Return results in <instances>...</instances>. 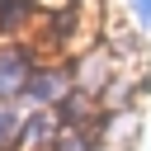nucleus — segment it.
Returning <instances> with one entry per match:
<instances>
[{
    "label": "nucleus",
    "mask_w": 151,
    "mask_h": 151,
    "mask_svg": "<svg viewBox=\"0 0 151 151\" xmlns=\"http://www.w3.org/2000/svg\"><path fill=\"white\" fill-rule=\"evenodd\" d=\"M71 90H76V71H71V61H61V57H42V61L33 66V76H28L24 104H28V109H57Z\"/></svg>",
    "instance_id": "1"
},
{
    "label": "nucleus",
    "mask_w": 151,
    "mask_h": 151,
    "mask_svg": "<svg viewBox=\"0 0 151 151\" xmlns=\"http://www.w3.org/2000/svg\"><path fill=\"white\" fill-rule=\"evenodd\" d=\"M42 61V52L38 47H0V104H24V90H28V76H33V66Z\"/></svg>",
    "instance_id": "2"
},
{
    "label": "nucleus",
    "mask_w": 151,
    "mask_h": 151,
    "mask_svg": "<svg viewBox=\"0 0 151 151\" xmlns=\"http://www.w3.org/2000/svg\"><path fill=\"white\" fill-rule=\"evenodd\" d=\"M71 71H76V90H90V94H104V85L118 76V57L99 42V47H85L76 61H71Z\"/></svg>",
    "instance_id": "3"
},
{
    "label": "nucleus",
    "mask_w": 151,
    "mask_h": 151,
    "mask_svg": "<svg viewBox=\"0 0 151 151\" xmlns=\"http://www.w3.org/2000/svg\"><path fill=\"white\" fill-rule=\"evenodd\" d=\"M57 132H61V118H57V109H28V113L19 118L14 151H52Z\"/></svg>",
    "instance_id": "4"
},
{
    "label": "nucleus",
    "mask_w": 151,
    "mask_h": 151,
    "mask_svg": "<svg viewBox=\"0 0 151 151\" xmlns=\"http://www.w3.org/2000/svg\"><path fill=\"white\" fill-rule=\"evenodd\" d=\"M137 142H142V113H137V109L104 113V146H113V151H132Z\"/></svg>",
    "instance_id": "5"
},
{
    "label": "nucleus",
    "mask_w": 151,
    "mask_h": 151,
    "mask_svg": "<svg viewBox=\"0 0 151 151\" xmlns=\"http://www.w3.org/2000/svg\"><path fill=\"white\" fill-rule=\"evenodd\" d=\"M33 19V0H0V38H19Z\"/></svg>",
    "instance_id": "6"
},
{
    "label": "nucleus",
    "mask_w": 151,
    "mask_h": 151,
    "mask_svg": "<svg viewBox=\"0 0 151 151\" xmlns=\"http://www.w3.org/2000/svg\"><path fill=\"white\" fill-rule=\"evenodd\" d=\"M99 146H104V137L94 127H66V123H61V132L52 142V151H99Z\"/></svg>",
    "instance_id": "7"
},
{
    "label": "nucleus",
    "mask_w": 151,
    "mask_h": 151,
    "mask_svg": "<svg viewBox=\"0 0 151 151\" xmlns=\"http://www.w3.org/2000/svg\"><path fill=\"white\" fill-rule=\"evenodd\" d=\"M19 118H24V113H14L9 104H0V151H5V146H14V132H19Z\"/></svg>",
    "instance_id": "8"
},
{
    "label": "nucleus",
    "mask_w": 151,
    "mask_h": 151,
    "mask_svg": "<svg viewBox=\"0 0 151 151\" xmlns=\"http://www.w3.org/2000/svg\"><path fill=\"white\" fill-rule=\"evenodd\" d=\"M127 19H132V28H151V0H127Z\"/></svg>",
    "instance_id": "9"
},
{
    "label": "nucleus",
    "mask_w": 151,
    "mask_h": 151,
    "mask_svg": "<svg viewBox=\"0 0 151 151\" xmlns=\"http://www.w3.org/2000/svg\"><path fill=\"white\" fill-rule=\"evenodd\" d=\"M99 151H113V146H99Z\"/></svg>",
    "instance_id": "10"
}]
</instances>
